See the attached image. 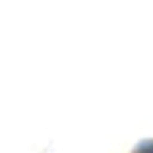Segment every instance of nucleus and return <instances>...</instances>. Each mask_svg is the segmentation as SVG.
I'll use <instances>...</instances> for the list:
<instances>
[{"mask_svg": "<svg viewBox=\"0 0 153 153\" xmlns=\"http://www.w3.org/2000/svg\"><path fill=\"white\" fill-rule=\"evenodd\" d=\"M134 153H153V142H143L138 146V149Z\"/></svg>", "mask_w": 153, "mask_h": 153, "instance_id": "nucleus-1", "label": "nucleus"}]
</instances>
